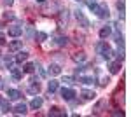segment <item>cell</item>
Masks as SVG:
<instances>
[{"mask_svg":"<svg viewBox=\"0 0 131 117\" xmlns=\"http://www.w3.org/2000/svg\"><path fill=\"white\" fill-rule=\"evenodd\" d=\"M21 33H23V28H21V26H18V25L9 26V35L10 37H19Z\"/></svg>","mask_w":131,"mask_h":117,"instance_id":"cell-4","label":"cell"},{"mask_svg":"<svg viewBox=\"0 0 131 117\" xmlns=\"http://www.w3.org/2000/svg\"><path fill=\"white\" fill-rule=\"evenodd\" d=\"M52 42H54L56 46H60V47H63V46H67V42H68V39H67V37H61V35H58V37H54V39H52Z\"/></svg>","mask_w":131,"mask_h":117,"instance_id":"cell-6","label":"cell"},{"mask_svg":"<svg viewBox=\"0 0 131 117\" xmlns=\"http://www.w3.org/2000/svg\"><path fill=\"white\" fill-rule=\"evenodd\" d=\"M47 88H49V94H52L56 89H58V80H54V79H51V82L47 84Z\"/></svg>","mask_w":131,"mask_h":117,"instance_id":"cell-14","label":"cell"},{"mask_svg":"<svg viewBox=\"0 0 131 117\" xmlns=\"http://www.w3.org/2000/svg\"><path fill=\"white\" fill-rule=\"evenodd\" d=\"M110 73H117L119 70H121V61L117 59V61H114V63H110Z\"/></svg>","mask_w":131,"mask_h":117,"instance_id":"cell-11","label":"cell"},{"mask_svg":"<svg viewBox=\"0 0 131 117\" xmlns=\"http://www.w3.org/2000/svg\"><path fill=\"white\" fill-rule=\"evenodd\" d=\"M2 100H4V98H2V96H0V103H2Z\"/></svg>","mask_w":131,"mask_h":117,"instance_id":"cell-38","label":"cell"},{"mask_svg":"<svg viewBox=\"0 0 131 117\" xmlns=\"http://www.w3.org/2000/svg\"><path fill=\"white\" fill-rule=\"evenodd\" d=\"M12 2H14V0H4V4H5V5H12Z\"/></svg>","mask_w":131,"mask_h":117,"instance_id":"cell-35","label":"cell"},{"mask_svg":"<svg viewBox=\"0 0 131 117\" xmlns=\"http://www.w3.org/2000/svg\"><path fill=\"white\" fill-rule=\"evenodd\" d=\"M114 103H115L117 107L122 103V91H117V93L114 94Z\"/></svg>","mask_w":131,"mask_h":117,"instance_id":"cell-19","label":"cell"},{"mask_svg":"<svg viewBox=\"0 0 131 117\" xmlns=\"http://www.w3.org/2000/svg\"><path fill=\"white\" fill-rule=\"evenodd\" d=\"M10 72H12V77L16 79V80H18V79H21V75H23L18 68H12V67H10Z\"/></svg>","mask_w":131,"mask_h":117,"instance_id":"cell-25","label":"cell"},{"mask_svg":"<svg viewBox=\"0 0 131 117\" xmlns=\"http://www.w3.org/2000/svg\"><path fill=\"white\" fill-rule=\"evenodd\" d=\"M108 47V46H107V44H105V42H103V40H101V42H98V44H96V51H98V52H103V51H105V49Z\"/></svg>","mask_w":131,"mask_h":117,"instance_id":"cell-23","label":"cell"},{"mask_svg":"<svg viewBox=\"0 0 131 117\" xmlns=\"http://www.w3.org/2000/svg\"><path fill=\"white\" fill-rule=\"evenodd\" d=\"M26 108H28V107H26L25 103H19L18 107L12 110V112H14V114H18V115H25V114H26Z\"/></svg>","mask_w":131,"mask_h":117,"instance_id":"cell-8","label":"cell"},{"mask_svg":"<svg viewBox=\"0 0 131 117\" xmlns=\"http://www.w3.org/2000/svg\"><path fill=\"white\" fill-rule=\"evenodd\" d=\"M72 58H73V61H84L86 59V54L84 52H73Z\"/></svg>","mask_w":131,"mask_h":117,"instance_id":"cell-20","label":"cell"},{"mask_svg":"<svg viewBox=\"0 0 131 117\" xmlns=\"http://www.w3.org/2000/svg\"><path fill=\"white\" fill-rule=\"evenodd\" d=\"M79 80H81L82 84H91V82H94V80H93V77H81Z\"/></svg>","mask_w":131,"mask_h":117,"instance_id":"cell-27","label":"cell"},{"mask_svg":"<svg viewBox=\"0 0 131 117\" xmlns=\"http://www.w3.org/2000/svg\"><path fill=\"white\" fill-rule=\"evenodd\" d=\"M26 59H28V52H25V51L18 52V56H16V61H18V63H23V61H26Z\"/></svg>","mask_w":131,"mask_h":117,"instance_id":"cell-16","label":"cell"},{"mask_svg":"<svg viewBox=\"0 0 131 117\" xmlns=\"http://www.w3.org/2000/svg\"><path fill=\"white\" fill-rule=\"evenodd\" d=\"M89 9L93 10L98 18H107V16H108L107 5H98V4H94V2H89Z\"/></svg>","mask_w":131,"mask_h":117,"instance_id":"cell-1","label":"cell"},{"mask_svg":"<svg viewBox=\"0 0 131 117\" xmlns=\"http://www.w3.org/2000/svg\"><path fill=\"white\" fill-rule=\"evenodd\" d=\"M7 96H9V100H19L21 93L18 89H9V91H7Z\"/></svg>","mask_w":131,"mask_h":117,"instance_id":"cell-9","label":"cell"},{"mask_svg":"<svg viewBox=\"0 0 131 117\" xmlns=\"http://www.w3.org/2000/svg\"><path fill=\"white\" fill-rule=\"evenodd\" d=\"M30 82H31V86H30V89H28V91H30L31 94H37V93L40 91V86H39V84L35 82V79H31Z\"/></svg>","mask_w":131,"mask_h":117,"instance_id":"cell-10","label":"cell"},{"mask_svg":"<svg viewBox=\"0 0 131 117\" xmlns=\"http://www.w3.org/2000/svg\"><path fill=\"white\" fill-rule=\"evenodd\" d=\"M2 44H5V35H4V33H0V46H2Z\"/></svg>","mask_w":131,"mask_h":117,"instance_id":"cell-33","label":"cell"},{"mask_svg":"<svg viewBox=\"0 0 131 117\" xmlns=\"http://www.w3.org/2000/svg\"><path fill=\"white\" fill-rule=\"evenodd\" d=\"M81 96H82V100H86V101H88V100H93V98L96 96V94H94V91H89V89H84V91L81 93Z\"/></svg>","mask_w":131,"mask_h":117,"instance_id":"cell-7","label":"cell"},{"mask_svg":"<svg viewBox=\"0 0 131 117\" xmlns=\"http://www.w3.org/2000/svg\"><path fill=\"white\" fill-rule=\"evenodd\" d=\"M117 9H119V14H121V18L122 16H124V14H122V12H124V2H117Z\"/></svg>","mask_w":131,"mask_h":117,"instance_id":"cell-26","label":"cell"},{"mask_svg":"<svg viewBox=\"0 0 131 117\" xmlns=\"http://www.w3.org/2000/svg\"><path fill=\"white\" fill-rule=\"evenodd\" d=\"M63 82L65 84H73V77H63Z\"/></svg>","mask_w":131,"mask_h":117,"instance_id":"cell-30","label":"cell"},{"mask_svg":"<svg viewBox=\"0 0 131 117\" xmlns=\"http://www.w3.org/2000/svg\"><path fill=\"white\" fill-rule=\"evenodd\" d=\"M37 39H39V40L42 42V40H46V39H47V35H46L44 31H39V33H37Z\"/></svg>","mask_w":131,"mask_h":117,"instance_id":"cell-29","label":"cell"},{"mask_svg":"<svg viewBox=\"0 0 131 117\" xmlns=\"http://www.w3.org/2000/svg\"><path fill=\"white\" fill-rule=\"evenodd\" d=\"M37 2H39V4H44V2H46V0H37Z\"/></svg>","mask_w":131,"mask_h":117,"instance_id":"cell-37","label":"cell"},{"mask_svg":"<svg viewBox=\"0 0 131 117\" xmlns=\"http://www.w3.org/2000/svg\"><path fill=\"white\" fill-rule=\"evenodd\" d=\"M49 115H58V117H63V115H67V114H65V112H61L60 108L58 107H52L49 110Z\"/></svg>","mask_w":131,"mask_h":117,"instance_id":"cell-17","label":"cell"},{"mask_svg":"<svg viewBox=\"0 0 131 117\" xmlns=\"http://www.w3.org/2000/svg\"><path fill=\"white\" fill-rule=\"evenodd\" d=\"M61 96H63V100H67V101H72L73 96H75V91L70 89V88H63L61 89Z\"/></svg>","mask_w":131,"mask_h":117,"instance_id":"cell-2","label":"cell"},{"mask_svg":"<svg viewBox=\"0 0 131 117\" xmlns=\"http://www.w3.org/2000/svg\"><path fill=\"white\" fill-rule=\"evenodd\" d=\"M108 35H110V26H103V28L100 30V37L105 39V37H108Z\"/></svg>","mask_w":131,"mask_h":117,"instance_id":"cell-22","label":"cell"},{"mask_svg":"<svg viewBox=\"0 0 131 117\" xmlns=\"http://www.w3.org/2000/svg\"><path fill=\"white\" fill-rule=\"evenodd\" d=\"M4 63H5V67H7V68H10V67H12V58L7 56V58L4 59Z\"/></svg>","mask_w":131,"mask_h":117,"instance_id":"cell-28","label":"cell"},{"mask_svg":"<svg viewBox=\"0 0 131 117\" xmlns=\"http://www.w3.org/2000/svg\"><path fill=\"white\" fill-rule=\"evenodd\" d=\"M112 115H122V110H119V108L112 110Z\"/></svg>","mask_w":131,"mask_h":117,"instance_id":"cell-31","label":"cell"},{"mask_svg":"<svg viewBox=\"0 0 131 117\" xmlns=\"http://www.w3.org/2000/svg\"><path fill=\"white\" fill-rule=\"evenodd\" d=\"M33 70H35V65H33V63H26V65L23 67V72H25V73H33Z\"/></svg>","mask_w":131,"mask_h":117,"instance_id":"cell-21","label":"cell"},{"mask_svg":"<svg viewBox=\"0 0 131 117\" xmlns=\"http://www.w3.org/2000/svg\"><path fill=\"white\" fill-rule=\"evenodd\" d=\"M105 105H107V100H100V101L96 103V107L93 108V110H94V114H100V112H101V108L105 107Z\"/></svg>","mask_w":131,"mask_h":117,"instance_id":"cell-15","label":"cell"},{"mask_svg":"<svg viewBox=\"0 0 131 117\" xmlns=\"http://www.w3.org/2000/svg\"><path fill=\"white\" fill-rule=\"evenodd\" d=\"M4 86H5V84H4V79H0V89L4 88Z\"/></svg>","mask_w":131,"mask_h":117,"instance_id":"cell-36","label":"cell"},{"mask_svg":"<svg viewBox=\"0 0 131 117\" xmlns=\"http://www.w3.org/2000/svg\"><path fill=\"white\" fill-rule=\"evenodd\" d=\"M101 56H103L105 59H110V58H112V49H110V47H107L105 51H103V52H101Z\"/></svg>","mask_w":131,"mask_h":117,"instance_id":"cell-24","label":"cell"},{"mask_svg":"<svg viewBox=\"0 0 131 117\" xmlns=\"http://www.w3.org/2000/svg\"><path fill=\"white\" fill-rule=\"evenodd\" d=\"M4 18H5V19H12V18H14V14H12V12H5V14H4Z\"/></svg>","mask_w":131,"mask_h":117,"instance_id":"cell-32","label":"cell"},{"mask_svg":"<svg viewBox=\"0 0 131 117\" xmlns=\"http://www.w3.org/2000/svg\"><path fill=\"white\" fill-rule=\"evenodd\" d=\"M108 82H110V80H108V77H107V79H103V80H101L100 84H101V86H107V84H108Z\"/></svg>","mask_w":131,"mask_h":117,"instance_id":"cell-34","label":"cell"},{"mask_svg":"<svg viewBox=\"0 0 131 117\" xmlns=\"http://www.w3.org/2000/svg\"><path fill=\"white\" fill-rule=\"evenodd\" d=\"M42 103H44V101H42V98L37 96V98H33V100L30 101V107L33 108V110H39V108L42 107Z\"/></svg>","mask_w":131,"mask_h":117,"instance_id":"cell-5","label":"cell"},{"mask_svg":"<svg viewBox=\"0 0 131 117\" xmlns=\"http://www.w3.org/2000/svg\"><path fill=\"white\" fill-rule=\"evenodd\" d=\"M0 110H2L4 114H7L9 110H12V108H10V103H9V101H5V100H2V103H0Z\"/></svg>","mask_w":131,"mask_h":117,"instance_id":"cell-13","label":"cell"},{"mask_svg":"<svg viewBox=\"0 0 131 117\" xmlns=\"http://www.w3.org/2000/svg\"><path fill=\"white\" fill-rule=\"evenodd\" d=\"M21 46H23L21 40H12V42L9 44V49L10 51H18V49H21Z\"/></svg>","mask_w":131,"mask_h":117,"instance_id":"cell-12","label":"cell"},{"mask_svg":"<svg viewBox=\"0 0 131 117\" xmlns=\"http://www.w3.org/2000/svg\"><path fill=\"white\" fill-rule=\"evenodd\" d=\"M91 2H96V0H91Z\"/></svg>","mask_w":131,"mask_h":117,"instance_id":"cell-39","label":"cell"},{"mask_svg":"<svg viewBox=\"0 0 131 117\" xmlns=\"http://www.w3.org/2000/svg\"><path fill=\"white\" fill-rule=\"evenodd\" d=\"M75 18H77V21L81 23V26H84V28H88V26H89V21L86 19V16L82 14L81 10H75Z\"/></svg>","mask_w":131,"mask_h":117,"instance_id":"cell-3","label":"cell"},{"mask_svg":"<svg viewBox=\"0 0 131 117\" xmlns=\"http://www.w3.org/2000/svg\"><path fill=\"white\" fill-rule=\"evenodd\" d=\"M49 72L52 73V75H58V73H61V67L56 65V63H52V65L49 67Z\"/></svg>","mask_w":131,"mask_h":117,"instance_id":"cell-18","label":"cell"}]
</instances>
